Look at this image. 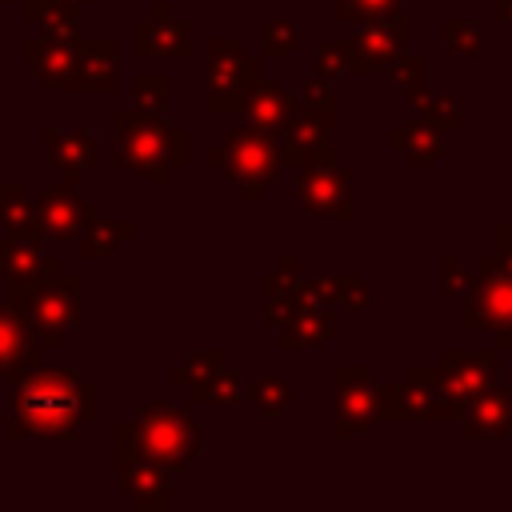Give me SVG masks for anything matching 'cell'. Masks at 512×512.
<instances>
[{
    "instance_id": "obj_1",
    "label": "cell",
    "mask_w": 512,
    "mask_h": 512,
    "mask_svg": "<svg viewBox=\"0 0 512 512\" xmlns=\"http://www.w3.org/2000/svg\"><path fill=\"white\" fill-rule=\"evenodd\" d=\"M96 416V392L68 368L32 364L8 388V436L68 440Z\"/></svg>"
},
{
    "instance_id": "obj_2",
    "label": "cell",
    "mask_w": 512,
    "mask_h": 512,
    "mask_svg": "<svg viewBox=\"0 0 512 512\" xmlns=\"http://www.w3.org/2000/svg\"><path fill=\"white\" fill-rule=\"evenodd\" d=\"M116 456H144L168 472H188L200 456V428L184 408L144 404L132 420L116 424Z\"/></svg>"
},
{
    "instance_id": "obj_3",
    "label": "cell",
    "mask_w": 512,
    "mask_h": 512,
    "mask_svg": "<svg viewBox=\"0 0 512 512\" xmlns=\"http://www.w3.org/2000/svg\"><path fill=\"white\" fill-rule=\"evenodd\" d=\"M120 164L152 184H168L172 168L188 164V132L160 120V112H116Z\"/></svg>"
},
{
    "instance_id": "obj_4",
    "label": "cell",
    "mask_w": 512,
    "mask_h": 512,
    "mask_svg": "<svg viewBox=\"0 0 512 512\" xmlns=\"http://www.w3.org/2000/svg\"><path fill=\"white\" fill-rule=\"evenodd\" d=\"M80 284L64 272L56 276H36V280H8V304L32 324L40 328L44 344H60L64 328H76L84 308H80Z\"/></svg>"
},
{
    "instance_id": "obj_5",
    "label": "cell",
    "mask_w": 512,
    "mask_h": 512,
    "mask_svg": "<svg viewBox=\"0 0 512 512\" xmlns=\"http://www.w3.org/2000/svg\"><path fill=\"white\" fill-rule=\"evenodd\" d=\"M212 164H220L232 184H240V192L256 204L264 196V188L276 180L280 172V136L272 128H260V124H248L240 132H232L216 152H212Z\"/></svg>"
},
{
    "instance_id": "obj_6",
    "label": "cell",
    "mask_w": 512,
    "mask_h": 512,
    "mask_svg": "<svg viewBox=\"0 0 512 512\" xmlns=\"http://www.w3.org/2000/svg\"><path fill=\"white\" fill-rule=\"evenodd\" d=\"M464 328H492L504 348H512V268L504 260H484L468 304L460 312Z\"/></svg>"
},
{
    "instance_id": "obj_7",
    "label": "cell",
    "mask_w": 512,
    "mask_h": 512,
    "mask_svg": "<svg viewBox=\"0 0 512 512\" xmlns=\"http://www.w3.org/2000/svg\"><path fill=\"white\" fill-rule=\"evenodd\" d=\"M256 80H260V64L252 56H244V48L236 40H212L208 44V68H204L208 108H216V112L240 108Z\"/></svg>"
},
{
    "instance_id": "obj_8",
    "label": "cell",
    "mask_w": 512,
    "mask_h": 512,
    "mask_svg": "<svg viewBox=\"0 0 512 512\" xmlns=\"http://www.w3.org/2000/svg\"><path fill=\"white\" fill-rule=\"evenodd\" d=\"M332 412H336V420H332L336 436H360L376 424V416H384V392L372 388L368 368H340L336 372Z\"/></svg>"
},
{
    "instance_id": "obj_9",
    "label": "cell",
    "mask_w": 512,
    "mask_h": 512,
    "mask_svg": "<svg viewBox=\"0 0 512 512\" xmlns=\"http://www.w3.org/2000/svg\"><path fill=\"white\" fill-rule=\"evenodd\" d=\"M436 376H440L444 400L452 404V412H460L472 396H480L484 388L496 384L500 356H496V348H480V352H456V348H448V356H444V364H440Z\"/></svg>"
},
{
    "instance_id": "obj_10",
    "label": "cell",
    "mask_w": 512,
    "mask_h": 512,
    "mask_svg": "<svg viewBox=\"0 0 512 512\" xmlns=\"http://www.w3.org/2000/svg\"><path fill=\"white\" fill-rule=\"evenodd\" d=\"M300 208L308 216H328V220H348L352 216V172L336 168L332 160L308 164L300 184H296Z\"/></svg>"
},
{
    "instance_id": "obj_11",
    "label": "cell",
    "mask_w": 512,
    "mask_h": 512,
    "mask_svg": "<svg viewBox=\"0 0 512 512\" xmlns=\"http://www.w3.org/2000/svg\"><path fill=\"white\" fill-rule=\"evenodd\" d=\"M348 48H352V68H356V72L388 68V64L400 60L404 48H408V24H404L400 12L372 16V20H364V28H360L356 36H348Z\"/></svg>"
},
{
    "instance_id": "obj_12",
    "label": "cell",
    "mask_w": 512,
    "mask_h": 512,
    "mask_svg": "<svg viewBox=\"0 0 512 512\" xmlns=\"http://www.w3.org/2000/svg\"><path fill=\"white\" fill-rule=\"evenodd\" d=\"M328 124H332V112H320V108H304L280 124V160L284 164H320V160H332V140H328Z\"/></svg>"
},
{
    "instance_id": "obj_13",
    "label": "cell",
    "mask_w": 512,
    "mask_h": 512,
    "mask_svg": "<svg viewBox=\"0 0 512 512\" xmlns=\"http://www.w3.org/2000/svg\"><path fill=\"white\" fill-rule=\"evenodd\" d=\"M36 220H40L44 236H64V240L76 236L80 240L96 224V204L80 200V192H72V184H60L36 200Z\"/></svg>"
},
{
    "instance_id": "obj_14",
    "label": "cell",
    "mask_w": 512,
    "mask_h": 512,
    "mask_svg": "<svg viewBox=\"0 0 512 512\" xmlns=\"http://www.w3.org/2000/svg\"><path fill=\"white\" fill-rule=\"evenodd\" d=\"M76 48H80V36H76L72 28H44L40 36H32V40L24 44L32 72H36L44 84H56V88H72Z\"/></svg>"
},
{
    "instance_id": "obj_15",
    "label": "cell",
    "mask_w": 512,
    "mask_h": 512,
    "mask_svg": "<svg viewBox=\"0 0 512 512\" xmlns=\"http://www.w3.org/2000/svg\"><path fill=\"white\" fill-rule=\"evenodd\" d=\"M44 336L40 328H32L8 300H0V376H16L32 364H40V352H44Z\"/></svg>"
},
{
    "instance_id": "obj_16",
    "label": "cell",
    "mask_w": 512,
    "mask_h": 512,
    "mask_svg": "<svg viewBox=\"0 0 512 512\" xmlns=\"http://www.w3.org/2000/svg\"><path fill=\"white\" fill-rule=\"evenodd\" d=\"M456 416H460V432L472 436V440H480V436H504L512 428V392H500L492 384L480 396H472Z\"/></svg>"
},
{
    "instance_id": "obj_17",
    "label": "cell",
    "mask_w": 512,
    "mask_h": 512,
    "mask_svg": "<svg viewBox=\"0 0 512 512\" xmlns=\"http://www.w3.org/2000/svg\"><path fill=\"white\" fill-rule=\"evenodd\" d=\"M124 492L136 508H168V468L144 456H116Z\"/></svg>"
},
{
    "instance_id": "obj_18",
    "label": "cell",
    "mask_w": 512,
    "mask_h": 512,
    "mask_svg": "<svg viewBox=\"0 0 512 512\" xmlns=\"http://www.w3.org/2000/svg\"><path fill=\"white\" fill-rule=\"evenodd\" d=\"M132 48H136V56H184L188 52V20H172L168 4H156L152 20L136 24Z\"/></svg>"
},
{
    "instance_id": "obj_19",
    "label": "cell",
    "mask_w": 512,
    "mask_h": 512,
    "mask_svg": "<svg viewBox=\"0 0 512 512\" xmlns=\"http://www.w3.org/2000/svg\"><path fill=\"white\" fill-rule=\"evenodd\" d=\"M112 84H116V44L112 40H80L76 68H72V88L108 92Z\"/></svg>"
},
{
    "instance_id": "obj_20",
    "label": "cell",
    "mask_w": 512,
    "mask_h": 512,
    "mask_svg": "<svg viewBox=\"0 0 512 512\" xmlns=\"http://www.w3.org/2000/svg\"><path fill=\"white\" fill-rule=\"evenodd\" d=\"M328 332H332L328 304L316 300L312 292H304V284H300V304H296L292 320L280 328V344H288V348H292V344H324Z\"/></svg>"
},
{
    "instance_id": "obj_21",
    "label": "cell",
    "mask_w": 512,
    "mask_h": 512,
    "mask_svg": "<svg viewBox=\"0 0 512 512\" xmlns=\"http://www.w3.org/2000/svg\"><path fill=\"white\" fill-rule=\"evenodd\" d=\"M60 260L44 256L36 240H0V276L4 280H36V276H56Z\"/></svg>"
},
{
    "instance_id": "obj_22",
    "label": "cell",
    "mask_w": 512,
    "mask_h": 512,
    "mask_svg": "<svg viewBox=\"0 0 512 512\" xmlns=\"http://www.w3.org/2000/svg\"><path fill=\"white\" fill-rule=\"evenodd\" d=\"M244 112H248V120L252 124H260V128H272V132H280V124L292 116V96L280 88V84H268V80H256L252 88H248V96H244V104H240Z\"/></svg>"
},
{
    "instance_id": "obj_23",
    "label": "cell",
    "mask_w": 512,
    "mask_h": 512,
    "mask_svg": "<svg viewBox=\"0 0 512 512\" xmlns=\"http://www.w3.org/2000/svg\"><path fill=\"white\" fill-rule=\"evenodd\" d=\"M440 144H444V128L436 120H428L424 112H416L412 124L392 132V148H400L408 156V164H432L440 156Z\"/></svg>"
},
{
    "instance_id": "obj_24",
    "label": "cell",
    "mask_w": 512,
    "mask_h": 512,
    "mask_svg": "<svg viewBox=\"0 0 512 512\" xmlns=\"http://www.w3.org/2000/svg\"><path fill=\"white\" fill-rule=\"evenodd\" d=\"M44 148H48L52 164L68 172V180L80 168H92L96 164V140L88 132H44Z\"/></svg>"
},
{
    "instance_id": "obj_25",
    "label": "cell",
    "mask_w": 512,
    "mask_h": 512,
    "mask_svg": "<svg viewBox=\"0 0 512 512\" xmlns=\"http://www.w3.org/2000/svg\"><path fill=\"white\" fill-rule=\"evenodd\" d=\"M0 224L8 228L12 240H40V220H36V204H28L20 184H0Z\"/></svg>"
},
{
    "instance_id": "obj_26",
    "label": "cell",
    "mask_w": 512,
    "mask_h": 512,
    "mask_svg": "<svg viewBox=\"0 0 512 512\" xmlns=\"http://www.w3.org/2000/svg\"><path fill=\"white\" fill-rule=\"evenodd\" d=\"M188 396L192 400H240L244 396V372L224 368V360H220L188 384Z\"/></svg>"
},
{
    "instance_id": "obj_27",
    "label": "cell",
    "mask_w": 512,
    "mask_h": 512,
    "mask_svg": "<svg viewBox=\"0 0 512 512\" xmlns=\"http://www.w3.org/2000/svg\"><path fill=\"white\" fill-rule=\"evenodd\" d=\"M120 236H132L128 220H120V224H100V220H96V224L80 236V252H84V256H108Z\"/></svg>"
},
{
    "instance_id": "obj_28",
    "label": "cell",
    "mask_w": 512,
    "mask_h": 512,
    "mask_svg": "<svg viewBox=\"0 0 512 512\" xmlns=\"http://www.w3.org/2000/svg\"><path fill=\"white\" fill-rule=\"evenodd\" d=\"M252 400H256V408H260L264 416H280L284 404H288V384H284V376H280V372H264V376L256 380V388H252Z\"/></svg>"
},
{
    "instance_id": "obj_29",
    "label": "cell",
    "mask_w": 512,
    "mask_h": 512,
    "mask_svg": "<svg viewBox=\"0 0 512 512\" xmlns=\"http://www.w3.org/2000/svg\"><path fill=\"white\" fill-rule=\"evenodd\" d=\"M296 48V20L280 16V20H268L260 28V52L264 56H288Z\"/></svg>"
},
{
    "instance_id": "obj_30",
    "label": "cell",
    "mask_w": 512,
    "mask_h": 512,
    "mask_svg": "<svg viewBox=\"0 0 512 512\" xmlns=\"http://www.w3.org/2000/svg\"><path fill=\"white\" fill-rule=\"evenodd\" d=\"M444 44H448L452 56H476L480 20H444Z\"/></svg>"
},
{
    "instance_id": "obj_31",
    "label": "cell",
    "mask_w": 512,
    "mask_h": 512,
    "mask_svg": "<svg viewBox=\"0 0 512 512\" xmlns=\"http://www.w3.org/2000/svg\"><path fill=\"white\" fill-rule=\"evenodd\" d=\"M336 4V16L348 20V24H364L372 16H388V12H400L404 0H332Z\"/></svg>"
},
{
    "instance_id": "obj_32",
    "label": "cell",
    "mask_w": 512,
    "mask_h": 512,
    "mask_svg": "<svg viewBox=\"0 0 512 512\" xmlns=\"http://www.w3.org/2000/svg\"><path fill=\"white\" fill-rule=\"evenodd\" d=\"M416 112H424L428 120H436L444 132H452V128L460 124V100H456L452 92H444V96H436V100H424V96L416 92Z\"/></svg>"
},
{
    "instance_id": "obj_33",
    "label": "cell",
    "mask_w": 512,
    "mask_h": 512,
    "mask_svg": "<svg viewBox=\"0 0 512 512\" xmlns=\"http://www.w3.org/2000/svg\"><path fill=\"white\" fill-rule=\"evenodd\" d=\"M132 92H136V108L144 112H160L168 104V76H136L132 80Z\"/></svg>"
},
{
    "instance_id": "obj_34",
    "label": "cell",
    "mask_w": 512,
    "mask_h": 512,
    "mask_svg": "<svg viewBox=\"0 0 512 512\" xmlns=\"http://www.w3.org/2000/svg\"><path fill=\"white\" fill-rule=\"evenodd\" d=\"M316 64H320V76L356 72V68H352V48H348V40H340V44H320V48H316Z\"/></svg>"
},
{
    "instance_id": "obj_35",
    "label": "cell",
    "mask_w": 512,
    "mask_h": 512,
    "mask_svg": "<svg viewBox=\"0 0 512 512\" xmlns=\"http://www.w3.org/2000/svg\"><path fill=\"white\" fill-rule=\"evenodd\" d=\"M332 284H336L332 304H344V308H364V304H368V288H364V280H356V276H340V280H332Z\"/></svg>"
},
{
    "instance_id": "obj_36",
    "label": "cell",
    "mask_w": 512,
    "mask_h": 512,
    "mask_svg": "<svg viewBox=\"0 0 512 512\" xmlns=\"http://www.w3.org/2000/svg\"><path fill=\"white\" fill-rule=\"evenodd\" d=\"M224 360V352H196L192 360H184L180 368H172V380H180V384H192L200 372H208L212 364H220Z\"/></svg>"
},
{
    "instance_id": "obj_37",
    "label": "cell",
    "mask_w": 512,
    "mask_h": 512,
    "mask_svg": "<svg viewBox=\"0 0 512 512\" xmlns=\"http://www.w3.org/2000/svg\"><path fill=\"white\" fill-rule=\"evenodd\" d=\"M300 92H304V108H320V112H332V100H328V84L308 76L300 80Z\"/></svg>"
},
{
    "instance_id": "obj_38",
    "label": "cell",
    "mask_w": 512,
    "mask_h": 512,
    "mask_svg": "<svg viewBox=\"0 0 512 512\" xmlns=\"http://www.w3.org/2000/svg\"><path fill=\"white\" fill-rule=\"evenodd\" d=\"M500 244H512V220H504V228H500Z\"/></svg>"
},
{
    "instance_id": "obj_39",
    "label": "cell",
    "mask_w": 512,
    "mask_h": 512,
    "mask_svg": "<svg viewBox=\"0 0 512 512\" xmlns=\"http://www.w3.org/2000/svg\"><path fill=\"white\" fill-rule=\"evenodd\" d=\"M500 16L512 24V0H500Z\"/></svg>"
},
{
    "instance_id": "obj_40",
    "label": "cell",
    "mask_w": 512,
    "mask_h": 512,
    "mask_svg": "<svg viewBox=\"0 0 512 512\" xmlns=\"http://www.w3.org/2000/svg\"><path fill=\"white\" fill-rule=\"evenodd\" d=\"M64 4H92V0H64Z\"/></svg>"
},
{
    "instance_id": "obj_41",
    "label": "cell",
    "mask_w": 512,
    "mask_h": 512,
    "mask_svg": "<svg viewBox=\"0 0 512 512\" xmlns=\"http://www.w3.org/2000/svg\"><path fill=\"white\" fill-rule=\"evenodd\" d=\"M244 4H256V0H244Z\"/></svg>"
}]
</instances>
